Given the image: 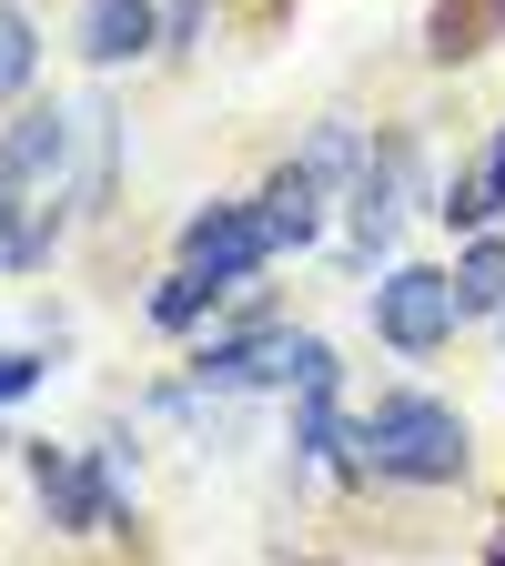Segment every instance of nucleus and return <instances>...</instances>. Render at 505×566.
<instances>
[{"instance_id":"nucleus-1","label":"nucleus","mask_w":505,"mask_h":566,"mask_svg":"<svg viewBox=\"0 0 505 566\" xmlns=\"http://www.w3.org/2000/svg\"><path fill=\"white\" fill-rule=\"evenodd\" d=\"M71 142H82V112H61V102H31L0 132V263L11 273L51 263L61 192H71Z\"/></svg>"},{"instance_id":"nucleus-2","label":"nucleus","mask_w":505,"mask_h":566,"mask_svg":"<svg viewBox=\"0 0 505 566\" xmlns=\"http://www.w3.org/2000/svg\"><path fill=\"white\" fill-rule=\"evenodd\" d=\"M354 446H365V475H394V485H455L475 465L465 415L445 395H385L375 415H354Z\"/></svg>"},{"instance_id":"nucleus-3","label":"nucleus","mask_w":505,"mask_h":566,"mask_svg":"<svg viewBox=\"0 0 505 566\" xmlns=\"http://www.w3.org/2000/svg\"><path fill=\"white\" fill-rule=\"evenodd\" d=\"M192 375H202V385H223V395H253V385H314V375H334V354H324V334L253 324V334L202 344V354H192Z\"/></svg>"},{"instance_id":"nucleus-4","label":"nucleus","mask_w":505,"mask_h":566,"mask_svg":"<svg viewBox=\"0 0 505 566\" xmlns=\"http://www.w3.org/2000/svg\"><path fill=\"white\" fill-rule=\"evenodd\" d=\"M455 324H465L455 263H394V273L375 283V334H385L394 354H435V344H455Z\"/></svg>"},{"instance_id":"nucleus-5","label":"nucleus","mask_w":505,"mask_h":566,"mask_svg":"<svg viewBox=\"0 0 505 566\" xmlns=\"http://www.w3.org/2000/svg\"><path fill=\"white\" fill-rule=\"evenodd\" d=\"M21 455H31V485H41L51 526H71V536L122 526V446H102V455H71V446H21Z\"/></svg>"},{"instance_id":"nucleus-6","label":"nucleus","mask_w":505,"mask_h":566,"mask_svg":"<svg viewBox=\"0 0 505 566\" xmlns=\"http://www.w3.org/2000/svg\"><path fill=\"white\" fill-rule=\"evenodd\" d=\"M273 253H283V233H273L263 192H253V202H212V212H192V223H182V263H202L212 283H253Z\"/></svg>"},{"instance_id":"nucleus-7","label":"nucleus","mask_w":505,"mask_h":566,"mask_svg":"<svg viewBox=\"0 0 505 566\" xmlns=\"http://www.w3.org/2000/svg\"><path fill=\"white\" fill-rule=\"evenodd\" d=\"M404 212H414V142L385 132V142H365V172H354V243L385 253L404 233Z\"/></svg>"},{"instance_id":"nucleus-8","label":"nucleus","mask_w":505,"mask_h":566,"mask_svg":"<svg viewBox=\"0 0 505 566\" xmlns=\"http://www.w3.org/2000/svg\"><path fill=\"white\" fill-rule=\"evenodd\" d=\"M141 51H162V0H82V61L122 71Z\"/></svg>"},{"instance_id":"nucleus-9","label":"nucleus","mask_w":505,"mask_h":566,"mask_svg":"<svg viewBox=\"0 0 505 566\" xmlns=\"http://www.w3.org/2000/svg\"><path fill=\"white\" fill-rule=\"evenodd\" d=\"M263 212H273L283 253H304V243L324 233V172H314V163H283V172L263 182Z\"/></svg>"},{"instance_id":"nucleus-10","label":"nucleus","mask_w":505,"mask_h":566,"mask_svg":"<svg viewBox=\"0 0 505 566\" xmlns=\"http://www.w3.org/2000/svg\"><path fill=\"white\" fill-rule=\"evenodd\" d=\"M435 212H445V223H465V233H485L495 212H505V122H495V142H485V163L445 182V202H435Z\"/></svg>"},{"instance_id":"nucleus-11","label":"nucleus","mask_w":505,"mask_h":566,"mask_svg":"<svg viewBox=\"0 0 505 566\" xmlns=\"http://www.w3.org/2000/svg\"><path fill=\"white\" fill-rule=\"evenodd\" d=\"M495 31H505V0H435V21H424V51H435V61H475Z\"/></svg>"},{"instance_id":"nucleus-12","label":"nucleus","mask_w":505,"mask_h":566,"mask_svg":"<svg viewBox=\"0 0 505 566\" xmlns=\"http://www.w3.org/2000/svg\"><path fill=\"white\" fill-rule=\"evenodd\" d=\"M223 294H233V283H212L202 263H172V273L152 283V324H162V334H192V324L223 304Z\"/></svg>"},{"instance_id":"nucleus-13","label":"nucleus","mask_w":505,"mask_h":566,"mask_svg":"<svg viewBox=\"0 0 505 566\" xmlns=\"http://www.w3.org/2000/svg\"><path fill=\"white\" fill-rule=\"evenodd\" d=\"M455 294H465V314H505V243L495 233H475L455 253Z\"/></svg>"},{"instance_id":"nucleus-14","label":"nucleus","mask_w":505,"mask_h":566,"mask_svg":"<svg viewBox=\"0 0 505 566\" xmlns=\"http://www.w3.org/2000/svg\"><path fill=\"white\" fill-rule=\"evenodd\" d=\"M31 61H41V31L11 11V0H0V102H21V92H31Z\"/></svg>"},{"instance_id":"nucleus-15","label":"nucleus","mask_w":505,"mask_h":566,"mask_svg":"<svg viewBox=\"0 0 505 566\" xmlns=\"http://www.w3.org/2000/svg\"><path fill=\"white\" fill-rule=\"evenodd\" d=\"M41 375H51V365H41V354H21V344H11V354H0V405H21V395H31Z\"/></svg>"},{"instance_id":"nucleus-16","label":"nucleus","mask_w":505,"mask_h":566,"mask_svg":"<svg viewBox=\"0 0 505 566\" xmlns=\"http://www.w3.org/2000/svg\"><path fill=\"white\" fill-rule=\"evenodd\" d=\"M202 41V0H162V51H192Z\"/></svg>"},{"instance_id":"nucleus-17","label":"nucleus","mask_w":505,"mask_h":566,"mask_svg":"<svg viewBox=\"0 0 505 566\" xmlns=\"http://www.w3.org/2000/svg\"><path fill=\"white\" fill-rule=\"evenodd\" d=\"M495 324H505V314H495Z\"/></svg>"}]
</instances>
